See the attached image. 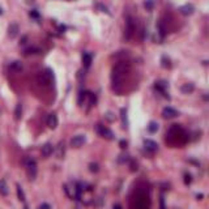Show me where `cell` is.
Segmentation results:
<instances>
[{
    "label": "cell",
    "instance_id": "1",
    "mask_svg": "<svg viewBox=\"0 0 209 209\" xmlns=\"http://www.w3.org/2000/svg\"><path fill=\"white\" fill-rule=\"evenodd\" d=\"M131 67L127 62H119L118 64L114 65L112 68V82H114V86H119L123 81L124 76L129 72Z\"/></svg>",
    "mask_w": 209,
    "mask_h": 209
},
{
    "label": "cell",
    "instance_id": "2",
    "mask_svg": "<svg viewBox=\"0 0 209 209\" xmlns=\"http://www.w3.org/2000/svg\"><path fill=\"white\" fill-rule=\"evenodd\" d=\"M52 71L51 69H46V72H41L37 76V81L39 85L42 86H50L51 84H52Z\"/></svg>",
    "mask_w": 209,
    "mask_h": 209
},
{
    "label": "cell",
    "instance_id": "3",
    "mask_svg": "<svg viewBox=\"0 0 209 209\" xmlns=\"http://www.w3.org/2000/svg\"><path fill=\"white\" fill-rule=\"evenodd\" d=\"M25 166H26V173H27V176H29L30 180H34L35 176H37V162L33 158H26L25 160Z\"/></svg>",
    "mask_w": 209,
    "mask_h": 209
},
{
    "label": "cell",
    "instance_id": "4",
    "mask_svg": "<svg viewBox=\"0 0 209 209\" xmlns=\"http://www.w3.org/2000/svg\"><path fill=\"white\" fill-rule=\"evenodd\" d=\"M96 131L98 132V135H100L101 137H103V139H106V140H114L115 139V136H114L111 129L105 127L103 124H97L96 125Z\"/></svg>",
    "mask_w": 209,
    "mask_h": 209
},
{
    "label": "cell",
    "instance_id": "5",
    "mask_svg": "<svg viewBox=\"0 0 209 209\" xmlns=\"http://www.w3.org/2000/svg\"><path fill=\"white\" fill-rule=\"evenodd\" d=\"M135 31H136V22L131 16H128L127 21H125V38L131 39L132 35L135 34Z\"/></svg>",
    "mask_w": 209,
    "mask_h": 209
},
{
    "label": "cell",
    "instance_id": "6",
    "mask_svg": "<svg viewBox=\"0 0 209 209\" xmlns=\"http://www.w3.org/2000/svg\"><path fill=\"white\" fill-rule=\"evenodd\" d=\"M86 143V137L84 135H76L71 139V147L73 148H81Z\"/></svg>",
    "mask_w": 209,
    "mask_h": 209
},
{
    "label": "cell",
    "instance_id": "7",
    "mask_svg": "<svg viewBox=\"0 0 209 209\" xmlns=\"http://www.w3.org/2000/svg\"><path fill=\"white\" fill-rule=\"evenodd\" d=\"M144 148L147 149L148 152H150V153H154L158 150V144L156 143V141H153V140H149V139H145L144 140Z\"/></svg>",
    "mask_w": 209,
    "mask_h": 209
},
{
    "label": "cell",
    "instance_id": "8",
    "mask_svg": "<svg viewBox=\"0 0 209 209\" xmlns=\"http://www.w3.org/2000/svg\"><path fill=\"white\" fill-rule=\"evenodd\" d=\"M162 115H163V118H166V119H173V118L178 116L179 114L175 109H173V107H165L162 110Z\"/></svg>",
    "mask_w": 209,
    "mask_h": 209
},
{
    "label": "cell",
    "instance_id": "9",
    "mask_svg": "<svg viewBox=\"0 0 209 209\" xmlns=\"http://www.w3.org/2000/svg\"><path fill=\"white\" fill-rule=\"evenodd\" d=\"M47 125H49V128H51V129H55L58 127V116H56V114H54V112L49 114V116H47Z\"/></svg>",
    "mask_w": 209,
    "mask_h": 209
},
{
    "label": "cell",
    "instance_id": "10",
    "mask_svg": "<svg viewBox=\"0 0 209 209\" xmlns=\"http://www.w3.org/2000/svg\"><path fill=\"white\" fill-rule=\"evenodd\" d=\"M18 31H20V27L16 22H12L9 26H8V35L11 38H16L18 35Z\"/></svg>",
    "mask_w": 209,
    "mask_h": 209
},
{
    "label": "cell",
    "instance_id": "11",
    "mask_svg": "<svg viewBox=\"0 0 209 209\" xmlns=\"http://www.w3.org/2000/svg\"><path fill=\"white\" fill-rule=\"evenodd\" d=\"M54 153V145L51 143H46L42 147V156L43 157H50Z\"/></svg>",
    "mask_w": 209,
    "mask_h": 209
},
{
    "label": "cell",
    "instance_id": "12",
    "mask_svg": "<svg viewBox=\"0 0 209 209\" xmlns=\"http://www.w3.org/2000/svg\"><path fill=\"white\" fill-rule=\"evenodd\" d=\"M179 11H180V13L184 14V16H190V14H192L195 12V7L192 5V4H186V5L180 7Z\"/></svg>",
    "mask_w": 209,
    "mask_h": 209
},
{
    "label": "cell",
    "instance_id": "13",
    "mask_svg": "<svg viewBox=\"0 0 209 209\" xmlns=\"http://www.w3.org/2000/svg\"><path fill=\"white\" fill-rule=\"evenodd\" d=\"M92 60H93L92 54H89V52H84V54H82V63H84L85 68H89L90 64H92Z\"/></svg>",
    "mask_w": 209,
    "mask_h": 209
},
{
    "label": "cell",
    "instance_id": "14",
    "mask_svg": "<svg viewBox=\"0 0 209 209\" xmlns=\"http://www.w3.org/2000/svg\"><path fill=\"white\" fill-rule=\"evenodd\" d=\"M0 195L3 196L9 195V188H8V184L4 179H0Z\"/></svg>",
    "mask_w": 209,
    "mask_h": 209
},
{
    "label": "cell",
    "instance_id": "15",
    "mask_svg": "<svg viewBox=\"0 0 209 209\" xmlns=\"http://www.w3.org/2000/svg\"><path fill=\"white\" fill-rule=\"evenodd\" d=\"M9 69L12 71V72H21L22 71V63L16 60V62H12L9 64Z\"/></svg>",
    "mask_w": 209,
    "mask_h": 209
},
{
    "label": "cell",
    "instance_id": "16",
    "mask_svg": "<svg viewBox=\"0 0 209 209\" xmlns=\"http://www.w3.org/2000/svg\"><path fill=\"white\" fill-rule=\"evenodd\" d=\"M120 118H122V123H123V128H128V118H127V110L125 109L120 110Z\"/></svg>",
    "mask_w": 209,
    "mask_h": 209
},
{
    "label": "cell",
    "instance_id": "17",
    "mask_svg": "<svg viewBox=\"0 0 209 209\" xmlns=\"http://www.w3.org/2000/svg\"><path fill=\"white\" fill-rule=\"evenodd\" d=\"M194 89H195V86H194V84H191V82H188V84L182 85V88H180V90H182V93H184V94L192 93V92H194Z\"/></svg>",
    "mask_w": 209,
    "mask_h": 209
},
{
    "label": "cell",
    "instance_id": "18",
    "mask_svg": "<svg viewBox=\"0 0 209 209\" xmlns=\"http://www.w3.org/2000/svg\"><path fill=\"white\" fill-rule=\"evenodd\" d=\"M158 128H160V125L157 122H149V124H148V131L150 132V133H156L157 131H158Z\"/></svg>",
    "mask_w": 209,
    "mask_h": 209
},
{
    "label": "cell",
    "instance_id": "19",
    "mask_svg": "<svg viewBox=\"0 0 209 209\" xmlns=\"http://www.w3.org/2000/svg\"><path fill=\"white\" fill-rule=\"evenodd\" d=\"M21 116H22V105L17 103L16 105V109H14V118L17 120H20L21 119Z\"/></svg>",
    "mask_w": 209,
    "mask_h": 209
},
{
    "label": "cell",
    "instance_id": "20",
    "mask_svg": "<svg viewBox=\"0 0 209 209\" xmlns=\"http://www.w3.org/2000/svg\"><path fill=\"white\" fill-rule=\"evenodd\" d=\"M16 190H17V198L20 201H25V194H24V190H22V187L20 186V184H17L16 186Z\"/></svg>",
    "mask_w": 209,
    "mask_h": 209
},
{
    "label": "cell",
    "instance_id": "21",
    "mask_svg": "<svg viewBox=\"0 0 209 209\" xmlns=\"http://www.w3.org/2000/svg\"><path fill=\"white\" fill-rule=\"evenodd\" d=\"M64 152H65L64 143H59V145H58V152H56V154H58L59 158H63V156H64Z\"/></svg>",
    "mask_w": 209,
    "mask_h": 209
},
{
    "label": "cell",
    "instance_id": "22",
    "mask_svg": "<svg viewBox=\"0 0 209 209\" xmlns=\"http://www.w3.org/2000/svg\"><path fill=\"white\" fill-rule=\"evenodd\" d=\"M157 29H158V34L161 35V38H163L165 35H166V29H165V26L162 25V22L157 24Z\"/></svg>",
    "mask_w": 209,
    "mask_h": 209
},
{
    "label": "cell",
    "instance_id": "23",
    "mask_svg": "<svg viewBox=\"0 0 209 209\" xmlns=\"http://www.w3.org/2000/svg\"><path fill=\"white\" fill-rule=\"evenodd\" d=\"M25 54L26 55H30V54H41V50L38 49V47H27L25 50Z\"/></svg>",
    "mask_w": 209,
    "mask_h": 209
},
{
    "label": "cell",
    "instance_id": "24",
    "mask_svg": "<svg viewBox=\"0 0 209 209\" xmlns=\"http://www.w3.org/2000/svg\"><path fill=\"white\" fill-rule=\"evenodd\" d=\"M89 170L92 173H98V171H100V165L96 163V162L89 163Z\"/></svg>",
    "mask_w": 209,
    "mask_h": 209
},
{
    "label": "cell",
    "instance_id": "25",
    "mask_svg": "<svg viewBox=\"0 0 209 209\" xmlns=\"http://www.w3.org/2000/svg\"><path fill=\"white\" fill-rule=\"evenodd\" d=\"M144 5H145V8H147V11H153V8H154V3H153V0H145Z\"/></svg>",
    "mask_w": 209,
    "mask_h": 209
},
{
    "label": "cell",
    "instance_id": "26",
    "mask_svg": "<svg viewBox=\"0 0 209 209\" xmlns=\"http://www.w3.org/2000/svg\"><path fill=\"white\" fill-rule=\"evenodd\" d=\"M96 5H97V8H98V9H100L101 12H105V13L110 14V11L107 9V7H106V5H103V4H101V3H97Z\"/></svg>",
    "mask_w": 209,
    "mask_h": 209
},
{
    "label": "cell",
    "instance_id": "27",
    "mask_svg": "<svg viewBox=\"0 0 209 209\" xmlns=\"http://www.w3.org/2000/svg\"><path fill=\"white\" fill-rule=\"evenodd\" d=\"M191 182H192V175L190 174V173H186L184 174V184H191Z\"/></svg>",
    "mask_w": 209,
    "mask_h": 209
},
{
    "label": "cell",
    "instance_id": "28",
    "mask_svg": "<svg viewBox=\"0 0 209 209\" xmlns=\"http://www.w3.org/2000/svg\"><path fill=\"white\" fill-rule=\"evenodd\" d=\"M128 160H129V156H127V154H120L119 158H118V162H119V163H124V162H127Z\"/></svg>",
    "mask_w": 209,
    "mask_h": 209
},
{
    "label": "cell",
    "instance_id": "29",
    "mask_svg": "<svg viewBox=\"0 0 209 209\" xmlns=\"http://www.w3.org/2000/svg\"><path fill=\"white\" fill-rule=\"evenodd\" d=\"M170 59H169L167 56H162V67H165V68H167V67H170Z\"/></svg>",
    "mask_w": 209,
    "mask_h": 209
},
{
    "label": "cell",
    "instance_id": "30",
    "mask_svg": "<svg viewBox=\"0 0 209 209\" xmlns=\"http://www.w3.org/2000/svg\"><path fill=\"white\" fill-rule=\"evenodd\" d=\"M86 97H88V93H85V92H81V93H80V96H78V103L81 105V103H82V101H84Z\"/></svg>",
    "mask_w": 209,
    "mask_h": 209
},
{
    "label": "cell",
    "instance_id": "31",
    "mask_svg": "<svg viewBox=\"0 0 209 209\" xmlns=\"http://www.w3.org/2000/svg\"><path fill=\"white\" fill-rule=\"evenodd\" d=\"M30 17L31 18H35V20H39V13H38V12L37 11H30Z\"/></svg>",
    "mask_w": 209,
    "mask_h": 209
},
{
    "label": "cell",
    "instance_id": "32",
    "mask_svg": "<svg viewBox=\"0 0 209 209\" xmlns=\"http://www.w3.org/2000/svg\"><path fill=\"white\" fill-rule=\"evenodd\" d=\"M105 118H106V119H107L109 122L115 120V116H112V114H111V112H107V114H106V115H105Z\"/></svg>",
    "mask_w": 209,
    "mask_h": 209
},
{
    "label": "cell",
    "instance_id": "33",
    "mask_svg": "<svg viewBox=\"0 0 209 209\" xmlns=\"http://www.w3.org/2000/svg\"><path fill=\"white\" fill-rule=\"evenodd\" d=\"M127 145H128V143L125 140H120V143H119V147L122 148V149H125L127 148Z\"/></svg>",
    "mask_w": 209,
    "mask_h": 209
},
{
    "label": "cell",
    "instance_id": "34",
    "mask_svg": "<svg viewBox=\"0 0 209 209\" xmlns=\"http://www.w3.org/2000/svg\"><path fill=\"white\" fill-rule=\"evenodd\" d=\"M160 208L161 209H166V208H165V199H163V196H161V198H160Z\"/></svg>",
    "mask_w": 209,
    "mask_h": 209
},
{
    "label": "cell",
    "instance_id": "35",
    "mask_svg": "<svg viewBox=\"0 0 209 209\" xmlns=\"http://www.w3.org/2000/svg\"><path fill=\"white\" fill-rule=\"evenodd\" d=\"M39 209H51V207H50V204L43 203V204H41V207H39Z\"/></svg>",
    "mask_w": 209,
    "mask_h": 209
},
{
    "label": "cell",
    "instance_id": "36",
    "mask_svg": "<svg viewBox=\"0 0 209 209\" xmlns=\"http://www.w3.org/2000/svg\"><path fill=\"white\" fill-rule=\"evenodd\" d=\"M137 170V163L135 162V161H132L131 163V171H136Z\"/></svg>",
    "mask_w": 209,
    "mask_h": 209
},
{
    "label": "cell",
    "instance_id": "37",
    "mask_svg": "<svg viewBox=\"0 0 209 209\" xmlns=\"http://www.w3.org/2000/svg\"><path fill=\"white\" fill-rule=\"evenodd\" d=\"M26 41H27V37H22L21 42H20V45H25V43H26Z\"/></svg>",
    "mask_w": 209,
    "mask_h": 209
},
{
    "label": "cell",
    "instance_id": "38",
    "mask_svg": "<svg viewBox=\"0 0 209 209\" xmlns=\"http://www.w3.org/2000/svg\"><path fill=\"white\" fill-rule=\"evenodd\" d=\"M112 209H123V208H122V205H120V204H114Z\"/></svg>",
    "mask_w": 209,
    "mask_h": 209
},
{
    "label": "cell",
    "instance_id": "39",
    "mask_svg": "<svg viewBox=\"0 0 209 209\" xmlns=\"http://www.w3.org/2000/svg\"><path fill=\"white\" fill-rule=\"evenodd\" d=\"M196 199H198V200H201V199H203V194H198V195H196Z\"/></svg>",
    "mask_w": 209,
    "mask_h": 209
},
{
    "label": "cell",
    "instance_id": "40",
    "mask_svg": "<svg viewBox=\"0 0 209 209\" xmlns=\"http://www.w3.org/2000/svg\"><path fill=\"white\" fill-rule=\"evenodd\" d=\"M3 13V9H2V8H0V14H2Z\"/></svg>",
    "mask_w": 209,
    "mask_h": 209
},
{
    "label": "cell",
    "instance_id": "41",
    "mask_svg": "<svg viewBox=\"0 0 209 209\" xmlns=\"http://www.w3.org/2000/svg\"><path fill=\"white\" fill-rule=\"evenodd\" d=\"M24 209H27V207H25V208H24Z\"/></svg>",
    "mask_w": 209,
    "mask_h": 209
}]
</instances>
